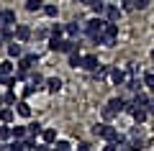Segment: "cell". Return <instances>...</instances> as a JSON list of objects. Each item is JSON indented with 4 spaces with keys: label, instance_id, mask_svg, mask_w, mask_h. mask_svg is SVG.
I'll use <instances>...</instances> for the list:
<instances>
[{
    "label": "cell",
    "instance_id": "obj_1",
    "mask_svg": "<svg viewBox=\"0 0 154 151\" xmlns=\"http://www.w3.org/2000/svg\"><path fill=\"white\" fill-rule=\"evenodd\" d=\"M126 110V103H123V97H110L108 105L103 108V115L105 118H116L118 113H123Z\"/></svg>",
    "mask_w": 154,
    "mask_h": 151
},
{
    "label": "cell",
    "instance_id": "obj_2",
    "mask_svg": "<svg viewBox=\"0 0 154 151\" xmlns=\"http://www.w3.org/2000/svg\"><path fill=\"white\" fill-rule=\"evenodd\" d=\"M103 31H105V21H103L100 16H95V18H90V21H85V33H88L90 38L100 36Z\"/></svg>",
    "mask_w": 154,
    "mask_h": 151
},
{
    "label": "cell",
    "instance_id": "obj_3",
    "mask_svg": "<svg viewBox=\"0 0 154 151\" xmlns=\"http://www.w3.org/2000/svg\"><path fill=\"white\" fill-rule=\"evenodd\" d=\"M46 85V80L41 74H33L31 80H28V87H23V97H28V95H33L36 90H41V87Z\"/></svg>",
    "mask_w": 154,
    "mask_h": 151
},
{
    "label": "cell",
    "instance_id": "obj_4",
    "mask_svg": "<svg viewBox=\"0 0 154 151\" xmlns=\"http://www.w3.org/2000/svg\"><path fill=\"white\" fill-rule=\"evenodd\" d=\"M100 67V62H98V56H93V54H88V56H82V69H88V72H95Z\"/></svg>",
    "mask_w": 154,
    "mask_h": 151
},
{
    "label": "cell",
    "instance_id": "obj_5",
    "mask_svg": "<svg viewBox=\"0 0 154 151\" xmlns=\"http://www.w3.org/2000/svg\"><path fill=\"white\" fill-rule=\"evenodd\" d=\"M36 59H38L36 54H28V56H21V62H18V69H23V72H28V69H31L33 64H36Z\"/></svg>",
    "mask_w": 154,
    "mask_h": 151
},
{
    "label": "cell",
    "instance_id": "obj_6",
    "mask_svg": "<svg viewBox=\"0 0 154 151\" xmlns=\"http://www.w3.org/2000/svg\"><path fill=\"white\" fill-rule=\"evenodd\" d=\"M121 13H123V8H118V5H108V8H105V16H108V18H105V21H118V18H121Z\"/></svg>",
    "mask_w": 154,
    "mask_h": 151
},
{
    "label": "cell",
    "instance_id": "obj_7",
    "mask_svg": "<svg viewBox=\"0 0 154 151\" xmlns=\"http://www.w3.org/2000/svg\"><path fill=\"white\" fill-rule=\"evenodd\" d=\"M82 31H85V26H82L80 21H72V23H67V33H69L72 38H77V36H80Z\"/></svg>",
    "mask_w": 154,
    "mask_h": 151
},
{
    "label": "cell",
    "instance_id": "obj_8",
    "mask_svg": "<svg viewBox=\"0 0 154 151\" xmlns=\"http://www.w3.org/2000/svg\"><path fill=\"white\" fill-rule=\"evenodd\" d=\"M62 85H64V82H62L59 77H49V80H46V90H49L51 95H57V92L62 90Z\"/></svg>",
    "mask_w": 154,
    "mask_h": 151
},
{
    "label": "cell",
    "instance_id": "obj_9",
    "mask_svg": "<svg viewBox=\"0 0 154 151\" xmlns=\"http://www.w3.org/2000/svg\"><path fill=\"white\" fill-rule=\"evenodd\" d=\"M41 138H44V143H46V146H54V143H57V131H54V128H44Z\"/></svg>",
    "mask_w": 154,
    "mask_h": 151
},
{
    "label": "cell",
    "instance_id": "obj_10",
    "mask_svg": "<svg viewBox=\"0 0 154 151\" xmlns=\"http://www.w3.org/2000/svg\"><path fill=\"white\" fill-rule=\"evenodd\" d=\"M0 21H3V26H16V11H3Z\"/></svg>",
    "mask_w": 154,
    "mask_h": 151
},
{
    "label": "cell",
    "instance_id": "obj_11",
    "mask_svg": "<svg viewBox=\"0 0 154 151\" xmlns=\"http://www.w3.org/2000/svg\"><path fill=\"white\" fill-rule=\"evenodd\" d=\"M110 80H113V85H126V72L123 69H110Z\"/></svg>",
    "mask_w": 154,
    "mask_h": 151
},
{
    "label": "cell",
    "instance_id": "obj_12",
    "mask_svg": "<svg viewBox=\"0 0 154 151\" xmlns=\"http://www.w3.org/2000/svg\"><path fill=\"white\" fill-rule=\"evenodd\" d=\"M13 138L16 141H26L28 138V128L26 125H13Z\"/></svg>",
    "mask_w": 154,
    "mask_h": 151
},
{
    "label": "cell",
    "instance_id": "obj_13",
    "mask_svg": "<svg viewBox=\"0 0 154 151\" xmlns=\"http://www.w3.org/2000/svg\"><path fill=\"white\" fill-rule=\"evenodd\" d=\"M16 38L18 41H28L31 38V28L28 26H16Z\"/></svg>",
    "mask_w": 154,
    "mask_h": 151
},
{
    "label": "cell",
    "instance_id": "obj_14",
    "mask_svg": "<svg viewBox=\"0 0 154 151\" xmlns=\"http://www.w3.org/2000/svg\"><path fill=\"white\" fill-rule=\"evenodd\" d=\"M146 115H149V110H144V108H139V105H136V108L131 110V118L136 120V123H144V120H146Z\"/></svg>",
    "mask_w": 154,
    "mask_h": 151
},
{
    "label": "cell",
    "instance_id": "obj_15",
    "mask_svg": "<svg viewBox=\"0 0 154 151\" xmlns=\"http://www.w3.org/2000/svg\"><path fill=\"white\" fill-rule=\"evenodd\" d=\"M26 11H28V13L44 11V0H26Z\"/></svg>",
    "mask_w": 154,
    "mask_h": 151
},
{
    "label": "cell",
    "instance_id": "obj_16",
    "mask_svg": "<svg viewBox=\"0 0 154 151\" xmlns=\"http://www.w3.org/2000/svg\"><path fill=\"white\" fill-rule=\"evenodd\" d=\"M90 8H93V13H95V16H103L108 5H105L103 0H90Z\"/></svg>",
    "mask_w": 154,
    "mask_h": 151
},
{
    "label": "cell",
    "instance_id": "obj_17",
    "mask_svg": "<svg viewBox=\"0 0 154 151\" xmlns=\"http://www.w3.org/2000/svg\"><path fill=\"white\" fill-rule=\"evenodd\" d=\"M67 64L75 67V69H77V67H82V54H80V51H72V54H69V62H67Z\"/></svg>",
    "mask_w": 154,
    "mask_h": 151
},
{
    "label": "cell",
    "instance_id": "obj_18",
    "mask_svg": "<svg viewBox=\"0 0 154 151\" xmlns=\"http://www.w3.org/2000/svg\"><path fill=\"white\" fill-rule=\"evenodd\" d=\"M16 110H18V115H21V118H31V108H28V103H26V100H21Z\"/></svg>",
    "mask_w": 154,
    "mask_h": 151
},
{
    "label": "cell",
    "instance_id": "obj_19",
    "mask_svg": "<svg viewBox=\"0 0 154 151\" xmlns=\"http://www.w3.org/2000/svg\"><path fill=\"white\" fill-rule=\"evenodd\" d=\"M62 36H54V33H51V38H49V49L51 51H62Z\"/></svg>",
    "mask_w": 154,
    "mask_h": 151
},
{
    "label": "cell",
    "instance_id": "obj_20",
    "mask_svg": "<svg viewBox=\"0 0 154 151\" xmlns=\"http://www.w3.org/2000/svg\"><path fill=\"white\" fill-rule=\"evenodd\" d=\"M8 54H11V56H16V59H21V56H23L21 44H8Z\"/></svg>",
    "mask_w": 154,
    "mask_h": 151
},
{
    "label": "cell",
    "instance_id": "obj_21",
    "mask_svg": "<svg viewBox=\"0 0 154 151\" xmlns=\"http://www.w3.org/2000/svg\"><path fill=\"white\" fill-rule=\"evenodd\" d=\"M44 133V125L41 123H31L28 125V136H31V138H36V136H41Z\"/></svg>",
    "mask_w": 154,
    "mask_h": 151
},
{
    "label": "cell",
    "instance_id": "obj_22",
    "mask_svg": "<svg viewBox=\"0 0 154 151\" xmlns=\"http://www.w3.org/2000/svg\"><path fill=\"white\" fill-rule=\"evenodd\" d=\"M0 74H13V62L11 59H5V62H0Z\"/></svg>",
    "mask_w": 154,
    "mask_h": 151
},
{
    "label": "cell",
    "instance_id": "obj_23",
    "mask_svg": "<svg viewBox=\"0 0 154 151\" xmlns=\"http://www.w3.org/2000/svg\"><path fill=\"white\" fill-rule=\"evenodd\" d=\"M126 87H128V90H131V92H134V95H136V92H139V90H141V82H139V80H136V77H131V80H126Z\"/></svg>",
    "mask_w": 154,
    "mask_h": 151
},
{
    "label": "cell",
    "instance_id": "obj_24",
    "mask_svg": "<svg viewBox=\"0 0 154 151\" xmlns=\"http://www.w3.org/2000/svg\"><path fill=\"white\" fill-rule=\"evenodd\" d=\"M0 120H3V123H11V120H13V110L11 108H3V110H0Z\"/></svg>",
    "mask_w": 154,
    "mask_h": 151
},
{
    "label": "cell",
    "instance_id": "obj_25",
    "mask_svg": "<svg viewBox=\"0 0 154 151\" xmlns=\"http://www.w3.org/2000/svg\"><path fill=\"white\" fill-rule=\"evenodd\" d=\"M13 138V128H8V125H0V141H8Z\"/></svg>",
    "mask_w": 154,
    "mask_h": 151
},
{
    "label": "cell",
    "instance_id": "obj_26",
    "mask_svg": "<svg viewBox=\"0 0 154 151\" xmlns=\"http://www.w3.org/2000/svg\"><path fill=\"white\" fill-rule=\"evenodd\" d=\"M128 149H131V151H141V149H144V138H131Z\"/></svg>",
    "mask_w": 154,
    "mask_h": 151
},
{
    "label": "cell",
    "instance_id": "obj_27",
    "mask_svg": "<svg viewBox=\"0 0 154 151\" xmlns=\"http://www.w3.org/2000/svg\"><path fill=\"white\" fill-rule=\"evenodd\" d=\"M93 74L98 77V80H103V77H108V74H110V67H98V69H95Z\"/></svg>",
    "mask_w": 154,
    "mask_h": 151
},
{
    "label": "cell",
    "instance_id": "obj_28",
    "mask_svg": "<svg viewBox=\"0 0 154 151\" xmlns=\"http://www.w3.org/2000/svg\"><path fill=\"white\" fill-rule=\"evenodd\" d=\"M69 149H72L69 141H57L54 143V151H69Z\"/></svg>",
    "mask_w": 154,
    "mask_h": 151
},
{
    "label": "cell",
    "instance_id": "obj_29",
    "mask_svg": "<svg viewBox=\"0 0 154 151\" xmlns=\"http://www.w3.org/2000/svg\"><path fill=\"white\" fill-rule=\"evenodd\" d=\"M144 85H146L149 90H154V72H146V74H144Z\"/></svg>",
    "mask_w": 154,
    "mask_h": 151
},
{
    "label": "cell",
    "instance_id": "obj_30",
    "mask_svg": "<svg viewBox=\"0 0 154 151\" xmlns=\"http://www.w3.org/2000/svg\"><path fill=\"white\" fill-rule=\"evenodd\" d=\"M8 151H26V143H23V141H16L13 138V143H11V149Z\"/></svg>",
    "mask_w": 154,
    "mask_h": 151
},
{
    "label": "cell",
    "instance_id": "obj_31",
    "mask_svg": "<svg viewBox=\"0 0 154 151\" xmlns=\"http://www.w3.org/2000/svg\"><path fill=\"white\" fill-rule=\"evenodd\" d=\"M134 8H136V11H146V8H149V0H134Z\"/></svg>",
    "mask_w": 154,
    "mask_h": 151
},
{
    "label": "cell",
    "instance_id": "obj_32",
    "mask_svg": "<svg viewBox=\"0 0 154 151\" xmlns=\"http://www.w3.org/2000/svg\"><path fill=\"white\" fill-rule=\"evenodd\" d=\"M64 31H67V26H59V23H54V26H51V33H54V36H62Z\"/></svg>",
    "mask_w": 154,
    "mask_h": 151
},
{
    "label": "cell",
    "instance_id": "obj_33",
    "mask_svg": "<svg viewBox=\"0 0 154 151\" xmlns=\"http://www.w3.org/2000/svg\"><path fill=\"white\" fill-rule=\"evenodd\" d=\"M44 13L49 18H57V5H44Z\"/></svg>",
    "mask_w": 154,
    "mask_h": 151
},
{
    "label": "cell",
    "instance_id": "obj_34",
    "mask_svg": "<svg viewBox=\"0 0 154 151\" xmlns=\"http://www.w3.org/2000/svg\"><path fill=\"white\" fill-rule=\"evenodd\" d=\"M0 36H3V38H11V36H13L11 26H0Z\"/></svg>",
    "mask_w": 154,
    "mask_h": 151
},
{
    "label": "cell",
    "instance_id": "obj_35",
    "mask_svg": "<svg viewBox=\"0 0 154 151\" xmlns=\"http://www.w3.org/2000/svg\"><path fill=\"white\" fill-rule=\"evenodd\" d=\"M103 131H105V123H98V125H93V136H103Z\"/></svg>",
    "mask_w": 154,
    "mask_h": 151
},
{
    "label": "cell",
    "instance_id": "obj_36",
    "mask_svg": "<svg viewBox=\"0 0 154 151\" xmlns=\"http://www.w3.org/2000/svg\"><path fill=\"white\" fill-rule=\"evenodd\" d=\"M13 103H16V95H13V92H8V95H5V105H13Z\"/></svg>",
    "mask_w": 154,
    "mask_h": 151
},
{
    "label": "cell",
    "instance_id": "obj_37",
    "mask_svg": "<svg viewBox=\"0 0 154 151\" xmlns=\"http://www.w3.org/2000/svg\"><path fill=\"white\" fill-rule=\"evenodd\" d=\"M103 151H118V149H116V143H110V141H108V143L103 146Z\"/></svg>",
    "mask_w": 154,
    "mask_h": 151
},
{
    "label": "cell",
    "instance_id": "obj_38",
    "mask_svg": "<svg viewBox=\"0 0 154 151\" xmlns=\"http://www.w3.org/2000/svg\"><path fill=\"white\" fill-rule=\"evenodd\" d=\"M77 151H90V143H80V146H77Z\"/></svg>",
    "mask_w": 154,
    "mask_h": 151
},
{
    "label": "cell",
    "instance_id": "obj_39",
    "mask_svg": "<svg viewBox=\"0 0 154 151\" xmlns=\"http://www.w3.org/2000/svg\"><path fill=\"white\" fill-rule=\"evenodd\" d=\"M3 103H5V97H3V95H0V105H3Z\"/></svg>",
    "mask_w": 154,
    "mask_h": 151
},
{
    "label": "cell",
    "instance_id": "obj_40",
    "mask_svg": "<svg viewBox=\"0 0 154 151\" xmlns=\"http://www.w3.org/2000/svg\"><path fill=\"white\" fill-rule=\"evenodd\" d=\"M152 59H154V49H152Z\"/></svg>",
    "mask_w": 154,
    "mask_h": 151
},
{
    "label": "cell",
    "instance_id": "obj_41",
    "mask_svg": "<svg viewBox=\"0 0 154 151\" xmlns=\"http://www.w3.org/2000/svg\"><path fill=\"white\" fill-rule=\"evenodd\" d=\"M0 46H3V38H0Z\"/></svg>",
    "mask_w": 154,
    "mask_h": 151
},
{
    "label": "cell",
    "instance_id": "obj_42",
    "mask_svg": "<svg viewBox=\"0 0 154 151\" xmlns=\"http://www.w3.org/2000/svg\"><path fill=\"white\" fill-rule=\"evenodd\" d=\"M0 13H3V8H0Z\"/></svg>",
    "mask_w": 154,
    "mask_h": 151
},
{
    "label": "cell",
    "instance_id": "obj_43",
    "mask_svg": "<svg viewBox=\"0 0 154 151\" xmlns=\"http://www.w3.org/2000/svg\"><path fill=\"white\" fill-rule=\"evenodd\" d=\"M126 151H131V149H126Z\"/></svg>",
    "mask_w": 154,
    "mask_h": 151
}]
</instances>
